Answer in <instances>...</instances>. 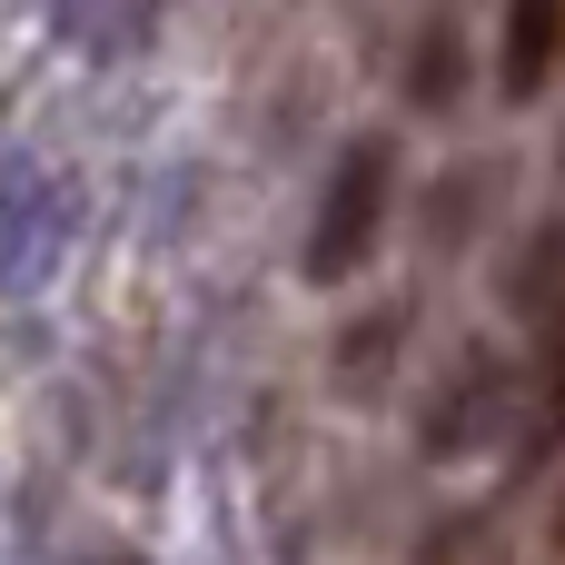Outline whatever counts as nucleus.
Masks as SVG:
<instances>
[{"label": "nucleus", "instance_id": "1", "mask_svg": "<svg viewBox=\"0 0 565 565\" xmlns=\"http://www.w3.org/2000/svg\"><path fill=\"white\" fill-rule=\"evenodd\" d=\"M387 209H397V129H358L338 159H328V189H318V218H308V288H348L367 278L377 238H387Z\"/></svg>", "mask_w": 565, "mask_h": 565}, {"label": "nucleus", "instance_id": "2", "mask_svg": "<svg viewBox=\"0 0 565 565\" xmlns=\"http://www.w3.org/2000/svg\"><path fill=\"white\" fill-rule=\"evenodd\" d=\"M526 397H516V367L497 358V348H457V367L437 377V397L417 407V447L447 467V457H477V447H497L507 437V417H516Z\"/></svg>", "mask_w": 565, "mask_h": 565}, {"label": "nucleus", "instance_id": "3", "mask_svg": "<svg viewBox=\"0 0 565 565\" xmlns=\"http://www.w3.org/2000/svg\"><path fill=\"white\" fill-rule=\"evenodd\" d=\"M60 238H70L60 179H50L40 159H0V288H30V278H50Z\"/></svg>", "mask_w": 565, "mask_h": 565}, {"label": "nucleus", "instance_id": "4", "mask_svg": "<svg viewBox=\"0 0 565 565\" xmlns=\"http://www.w3.org/2000/svg\"><path fill=\"white\" fill-rule=\"evenodd\" d=\"M565 70V0H507V20H497V99L507 109H526V99H546Z\"/></svg>", "mask_w": 565, "mask_h": 565}, {"label": "nucleus", "instance_id": "5", "mask_svg": "<svg viewBox=\"0 0 565 565\" xmlns=\"http://www.w3.org/2000/svg\"><path fill=\"white\" fill-rule=\"evenodd\" d=\"M397 89H407V109H417V119H447V109L477 89V60H467V30H457V10H427V20H417Z\"/></svg>", "mask_w": 565, "mask_h": 565}, {"label": "nucleus", "instance_id": "6", "mask_svg": "<svg viewBox=\"0 0 565 565\" xmlns=\"http://www.w3.org/2000/svg\"><path fill=\"white\" fill-rule=\"evenodd\" d=\"M497 298H507L516 318H536V328H565V218H546V228H526V248L507 258Z\"/></svg>", "mask_w": 565, "mask_h": 565}, {"label": "nucleus", "instance_id": "7", "mask_svg": "<svg viewBox=\"0 0 565 565\" xmlns=\"http://www.w3.org/2000/svg\"><path fill=\"white\" fill-rule=\"evenodd\" d=\"M516 447H526V457H556V447H565V328H546V348H536V367H526Z\"/></svg>", "mask_w": 565, "mask_h": 565}, {"label": "nucleus", "instance_id": "8", "mask_svg": "<svg viewBox=\"0 0 565 565\" xmlns=\"http://www.w3.org/2000/svg\"><path fill=\"white\" fill-rule=\"evenodd\" d=\"M487 189H497V159H477V169L437 179V189H427V238H437V248H467V238H477V218H487Z\"/></svg>", "mask_w": 565, "mask_h": 565}, {"label": "nucleus", "instance_id": "9", "mask_svg": "<svg viewBox=\"0 0 565 565\" xmlns=\"http://www.w3.org/2000/svg\"><path fill=\"white\" fill-rule=\"evenodd\" d=\"M397 338H407V308L387 298V308H377V328H348V338H338V387H348V397H377V387H387V348H397Z\"/></svg>", "mask_w": 565, "mask_h": 565}, {"label": "nucleus", "instance_id": "10", "mask_svg": "<svg viewBox=\"0 0 565 565\" xmlns=\"http://www.w3.org/2000/svg\"><path fill=\"white\" fill-rule=\"evenodd\" d=\"M417 565H487V516H457V526H437Z\"/></svg>", "mask_w": 565, "mask_h": 565}, {"label": "nucleus", "instance_id": "11", "mask_svg": "<svg viewBox=\"0 0 565 565\" xmlns=\"http://www.w3.org/2000/svg\"><path fill=\"white\" fill-rule=\"evenodd\" d=\"M556 556H565V507H556Z\"/></svg>", "mask_w": 565, "mask_h": 565}, {"label": "nucleus", "instance_id": "12", "mask_svg": "<svg viewBox=\"0 0 565 565\" xmlns=\"http://www.w3.org/2000/svg\"><path fill=\"white\" fill-rule=\"evenodd\" d=\"M99 565H129V556H99Z\"/></svg>", "mask_w": 565, "mask_h": 565}, {"label": "nucleus", "instance_id": "13", "mask_svg": "<svg viewBox=\"0 0 565 565\" xmlns=\"http://www.w3.org/2000/svg\"><path fill=\"white\" fill-rule=\"evenodd\" d=\"M556 169H565V139H556Z\"/></svg>", "mask_w": 565, "mask_h": 565}]
</instances>
